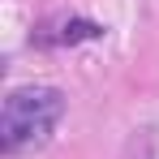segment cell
I'll return each mask as SVG.
<instances>
[{
  "label": "cell",
  "instance_id": "obj_1",
  "mask_svg": "<svg viewBox=\"0 0 159 159\" xmlns=\"http://www.w3.org/2000/svg\"><path fill=\"white\" fill-rule=\"evenodd\" d=\"M65 116V95L56 86H17L9 90L4 112H0V138L4 151H26V146H43L52 129Z\"/></svg>",
  "mask_w": 159,
  "mask_h": 159
},
{
  "label": "cell",
  "instance_id": "obj_2",
  "mask_svg": "<svg viewBox=\"0 0 159 159\" xmlns=\"http://www.w3.org/2000/svg\"><path fill=\"white\" fill-rule=\"evenodd\" d=\"M99 34H103V26H99V22H86V17H65V22L48 26L43 43H82V39H99Z\"/></svg>",
  "mask_w": 159,
  "mask_h": 159
}]
</instances>
